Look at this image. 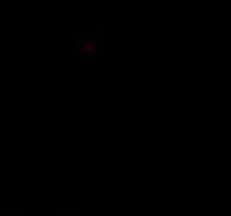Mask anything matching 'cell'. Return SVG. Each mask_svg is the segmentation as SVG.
Wrapping results in <instances>:
<instances>
[{"label": "cell", "instance_id": "1", "mask_svg": "<svg viewBox=\"0 0 231 216\" xmlns=\"http://www.w3.org/2000/svg\"><path fill=\"white\" fill-rule=\"evenodd\" d=\"M28 216H32V214H28Z\"/></svg>", "mask_w": 231, "mask_h": 216}]
</instances>
